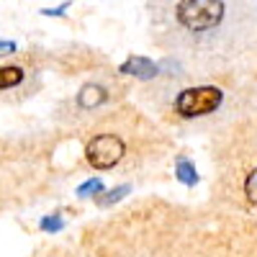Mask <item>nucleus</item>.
Instances as JSON below:
<instances>
[{"mask_svg":"<svg viewBox=\"0 0 257 257\" xmlns=\"http://www.w3.org/2000/svg\"><path fill=\"white\" fill-rule=\"evenodd\" d=\"M224 0H178L175 21L190 34H208L224 24Z\"/></svg>","mask_w":257,"mask_h":257,"instance_id":"obj_1","label":"nucleus"},{"mask_svg":"<svg viewBox=\"0 0 257 257\" xmlns=\"http://www.w3.org/2000/svg\"><path fill=\"white\" fill-rule=\"evenodd\" d=\"M221 105V90L203 85V88H188L178 95L175 100V111L183 118H196V116H206L213 113Z\"/></svg>","mask_w":257,"mask_h":257,"instance_id":"obj_2","label":"nucleus"},{"mask_svg":"<svg viewBox=\"0 0 257 257\" xmlns=\"http://www.w3.org/2000/svg\"><path fill=\"white\" fill-rule=\"evenodd\" d=\"M123 142L116 137V134H98L88 149H85V155H88V162L95 167V170H108L113 167L121 157H123Z\"/></svg>","mask_w":257,"mask_h":257,"instance_id":"obj_3","label":"nucleus"},{"mask_svg":"<svg viewBox=\"0 0 257 257\" xmlns=\"http://www.w3.org/2000/svg\"><path fill=\"white\" fill-rule=\"evenodd\" d=\"M118 72L134 75V77H139V80H152V77L160 72V67H157L152 59H147V57H128V59L121 64Z\"/></svg>","mask_w":257,"mask_h":257,"instance_id":"obj_4","label":"nucleus"},{"mask_svg":"<svg viewBox=\"0 0 257 257\" xmlns=\"http://www.w3.org/2000/svg\"><path fill=\"white\" fill-rule=\"evenodd\" d=\"M105 100H108V93H105V88H100V85H85L77 95V103L82 108H98Z\"/></svg>","mask_w":257,"mask_h":257,"instance_id":"obj_5","label":"nucleus"},{"mask_svg":"<svg viewBox=\"0 0 257 257\" xmlns=\"http://www.w3.org/2000/svg\"><path fill=\"white\" fill-rule=\"evenodd\" d=\"M175 175L183 185H196L198 183V173H196V167H193L185 157L178 160V167H175Z\"/></svg>","mask_w":257,"mask_h":257,"instance_id":"obj_6","label":"nucleus"},{"mask_svg":"<svg viewBox=\"0 0 257 257\" xmlns=\"http://www.w3.org/2000/svg\"><path fill=\"white\" fill-rule=\"evenodd\" d=\"M24 80V70L21 67H0V90L16 88Z\"/></svg>","mask_w":257,"mask_h":257,"instance_id":"obj_7","label":"nucleus"},{"mask_svg":"<svg viewBox=\"0 0 257 257\" xmlns=\"http://www.w3.org/2000/svg\"><path fill=\"white\" fill-rule=\"evenodd\" d=\"M103 190V183L95 178V180H88V183H82L80 188H77V196H82V198H88V196H95V193H100Z\"/></svg>","mask_w":257,"mask_h":257,"instance_id":"obj_8","label":"nucleus"},{"mask_svg":"<svg viewBox=\"0 0 257 257\" xmlns=\"http://www.w3.org/2000/svg\"><path fill=\"white\" fill-rule=\"evenodd\" d=\"M244 193H247V198L252 203H257V170H252V173L247 175L244 180Z\"/></svg>","mask_w":257,"mask_h":257,"instance_id":"obj_9","label":"nucleus"},{"mask_svg":"<svg viewBox=\"0 0 257 257\" xmlns=\"http://www.w3.org/2000/svg\"><path fill=\"white\" fill-rule=\"evenodd\" d=\"M41 229H44V231H62L64 221L59 216H47V219H41Z\"/></svg>","mask_w":257,"mask_h":257,"instance_id":"obj_10","label":"nucleus"},{"mask_svg":"<svg viewBox=\"0 0 257 257\" xmlns=\"http://www.w3.org/2000/svg\"><path fill=\"white\" fill-rule=\"evenodd\" d=\"M126 193H128V185H121V188H116L113 193H108V198H103L100 203H103V206H108V203H116V201H121V198L126 196Z\"/></svg>","mask_w":257,"mask_h":257,"instance_id":"obj_11","label":"nucleus"},{"mask_svg":"<svg viewBox=\"0 0 257 257\" xmlns=\"http://www.w3.org/2000/svg\"><path fill=\"white\" fill-rule=\"evenodd\" d=\"M16 52V41H0V54H11Z\"/></svg>","mask_w":257,"mask_h":257,"instance_id":"obj_12","label":"nucleus"},{"mask_svg":"<svg viewBox=\"0 0 257 257\" xmlns=\"http://www.w3.org/2000/svg\"><path fill=\"white\" fill-rule=\"evenodd\" d=\"M64 11H67V6H59V8H44L41 13H44V16H64Z\"/></svg>","mask_w":257,"mask_h":257,"instance_id":"obj_13","label":"nucleus"}]
</instances>
